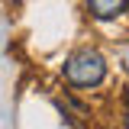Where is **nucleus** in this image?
<instances>
[{
    "label": "nucleus",
    "instance_id": "nucleus-1",
    "mask_svg": "<svg viewBox=\"0 0 129 129\" xmlns=\"http://www.w3.org/2000/svg\"><path fill=\"white\" fill-rule=\"evenodd\" d=\"M103 74H107V64H103V58H100L97 52H90V48L74 52V55L68 58V64H64V78L71 81L74 87H94V84L103 81Z\"/></svg>",
    "mask_w": 129,
    "mask_h": 129
},
{
    "label": "nucleus",
    "instance_id": "nucleus-2",
    "mask_svg": "<svg viewBox=\"0 0 129 129\" xmlns=\"http://www.w3.org/2000/svg\"><path fill=\"white\" fill-rule=\"evenodd\" d=\"M87 7H90V13L97 19H113L116 13H123L126 0H87Z\"/></svg>",
    "mask_w": 129,
    "mask_h": 129
},
{
    "label": "nucleus",
    "instance_id": "nucleus-3",
    "mask_svg": "<svg viewBox=\"0 0 129 129\" xmlns=\"http://www.w3.org/2000/svg\"><path fill=\"white\" fill-rule=\"evenodd\" d=\"M126 129H129V116H126Z\"/></svg>",
    "mask_w": 129,
    "mask_h": 129
}]
</instances>
